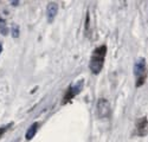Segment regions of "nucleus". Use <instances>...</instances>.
Instances as JSON below:
<instances>
[{"instance_id":"obj_11","label":"nucleus","mask_w":148,"mask_h":142,"mask_svg":"<svg viewBox=\"0 0 148 142\" xmlns=\"http://www.w3.org/2000/svg\"><path fill=\"white\" fill-rule=\"evenodd\" d=\"M1 51H3V45H1V43H0V53H1Z\"/></svg>"},{"instance_id":"obj_9","label":"nucleus","mask_w":148,"mask_h":142,"mask_svg":"<svg viewBox=\"0 0 148 142\" xmlns=\"http://www.w3.org/2000/svg\"><path fill=\"white\" fill-rule=\"evenodd\" d=\"M10 31H11L12 37H13L14 39H17V38L19 37V26H18V25H16V24H13Z\"/></svg>"},{"instance_id":"obj_3","label":"nucleus","mask_w":148,"mask_h":142,"mask_svg":"<svg viewBox=\"0 0 148 142\" xmlns=\"http://www.w3.org/2000/svg\"><path fill=\"white\" fill-rule=\"evenodd\" d=\"M83 83H84L83 79H81V81L76 82L75 84L70 85V87L68 88V90L65 91V94H64V97H63V101H62V103H63V104L69 103L73 97L76 96L77 94H79L81 90L83 89Z\"/></svg>"},{"instance_id":"obj_4","label":"nucleus","mask_w":148,"mask_h":142,"mask_svg":"<svg viewBox=\"0 0 148 142\" xmlns=\"http://www.w3.org/2000/svg\"><path fill=\"white\" fill-rule=\"evenodd\" d=\"M110 114V103L106 98H100L96 103V115L100 118L108 117Z\"/></svg>"},{"instance_id":"obj_6","label":"nucleus","mask_w":148,"mask_h":142,"mask_svg":"<svg viewBox=\"0 0 148 142\" xmlns=\"http://www.w3.org/2000/svg\"><path fill=\"white\" fill-rule=\"evenodd\" d=\"M58 13V5L56 3H49L46 6V18L49 21H53L55 17Z\"/></svg>"},{"instance_id":"obj_8","label":"nucleus","mask_w":148,"mask_h":142,"mask_svg":"<svg viewBox=\"0 0 148 142\" xmlns=\"http://www.w3.org/2000/svg\"><path fill=\"white\" fill-rule=\"evenodd\" d=\"M0 33H1L3 36H6L8 33V29H7V25H6V21L1 17H0Z\"/></svg>"},{"instance_id":"obj_10","label":"nucleus","mask_w":148,"mask_h":142,"mask_svg":"<svg viewBox=\"0 0 148 142\" xmlns=\"http://www.w3.org/2000/svg\"><path fill=\"white\" fill-rule=\"evenodd\" d=\"M11 126H12V124H7L6 127H3V128H0V137H1V136H3V135H4L5 133H6V130H7V129H8V128H10Z\"/></svg>"},{"instance_id":"obj_1","label":"nucleus","mask_w":148,"mask_h":142,"mask_svg":"<svg viewBox=\"0 0 148 142\" xmlns=\"http://www.w3.org/2000/svg\"><path fill=\"white\" fill-rule=\"evenodd\" d=\"M107 45H100L95 47V50L91 53L90 57V63H89V69L91 71V74L98 75L102 71L106 62V56H107Z\"/></svg>"},{"instance_id":"obj_2","label":"nucleus","mask_w":148,"mask_h":142,"mask_svg":"<svg viewBox=\"0 0 148 142\" xmlns=\"http://www.w3.org/2000/svg\"><path fill=\"white\" fill-rule=\"evenodd\" d=\"M134 76H135V87L140 88L146 83L147 78V68H146V59L140 57L136 59L134 64Z\"/></svg>"},{"instance_id":"obj_7","label":"nucleus","mask_w":148,"mask_h":142,"mask_svg":"<svg viewBox=\"0 0 148 142\" xmlns=\"http://www.w3.org/2000/svg\"><path fill=\"white\" fill-rule=\"evenodd\" d=\"M38 128H39V123H38V122H34V123H32V124L29 127V129L26 130L25 139H26L27 141L32 140V139L34 137L36 133H37V130H38Z\"/></svg>"},{"instance_id":"obj_5","label":"nucleus","mask_w":148,"mask_h":142,"mask_svg":"<svg viewBox=\"0 0 148 142\" xmlns=\"http://www.w3.org/2000/svg\"><path fill=\"white\" fill-rule=\"evenodd\" d=\"M148 132V118L147 116H142L138 118V121L135 122V134L138 136H145Z\"/></svg>"}]
</instances>
